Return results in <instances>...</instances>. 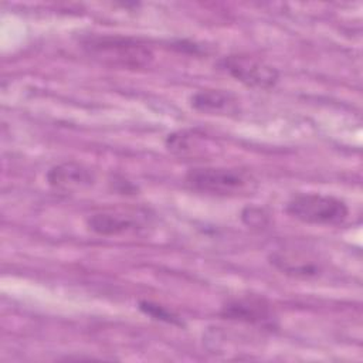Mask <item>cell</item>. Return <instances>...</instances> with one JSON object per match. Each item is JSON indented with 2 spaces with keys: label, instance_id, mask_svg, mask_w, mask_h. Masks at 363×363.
Wrapping results in <instances>:
<instances>
[{
  "label": "cell",
  "instance_id": "6da1fadb",
  "mask_svg": "<svg viewBox=\"0 0 363 363\" xmlns=\"http://www.w3.org/2000/svg\"><path fill=\"white\" fill-rule=\"evenodd\" d=\"M88 55L101 62L129 69L147 67L153 60L152 50L142 41L122 35H88L82 40Z\"/></svg>",
  "mask_w": 363,
  "mask_h": 363
},
{
  "label": "cell",
  "instance_id": "7a4b0ae2",
  "mask_svg": "<svg viewBox=\"0 0 363 363\" xmlns=\"http://www.w3.org/2000/svg\"><path fill=\"white\" fill-rule=\"evenodd\" d=\"M184 182L194 191L221 197L247 196L257 189L254 176L237 167H194L186 173Z\"/></svg>",
  "mask_w": 363,
  "mask_h": 363
},
{
  "label": "cell",
  "instance_id": "3957f363",
  "mask_svg": "<svg viewBox=\"0 0 363 363\" xmlns=\"http://www.w3.org/2000/svg\"><path fill=\"white\" fill-rule=\"evenodd\" d=\"M285 211L292 218L313 225H337L349 216V207L342 199L320 193L292 196L285 206Z\"/></svg>",
  "mask_w": 363,
  "mask_h": 363
},
{
  "label": "cell",
  "instance_id": "277c9868",
  "mask_svg": "<svg viewBox=\"0 0 363 363\" xmlns=\"http://www.w3.org/2000/svg\"><path fill=\"white\" fill-rule=\"evenodd\" d=\"M217 67L235 81L255 89H269L275 86L279 78L275 67L248 54L225 55L217 61Z\"/></svg>",
  "mask_w": 363,
  "mask_h": 363
},
{
  "label": "cell",
  "instance_id": "5b68a950",
  "mask_svg": "<svg viewBox=\"0 0 363 363\" xmlns=\"http://www.w3.org/2000/svg\"><path fill=\"white\" fill-rule=\"evenodd\" d=\"M271 265L292 278L312 279L323 274L322 261L306 250L281 248L269 254Z\"/></svg>",
  "mask_w": 363,
  "mask_h": 363
},
{
  "label": "cell",
  "instance_id": "8992f818",
  "mask_svg": "<svg viewBox=\"0 0 363 363\" xmlns=\"http://www.w3.org/2000/svg\"><path fill=\"white\" fill-rule=\"evenodd\" d=\"M146 213L123 211V210H105L94 213L86 218V227L104 237L121 235L129 231L142 228Z\"/></svg>",
  "mask_w": 363,
  "mask_h": 363
},
{
  "label": "cell",
  "instance_id": "52a82bcc",
  "mask_svg": "<svg viewBox=\"0 0 363 363\" xmlns=\"http://www.w3.org/2000/svg\"><path fill=\"white\" fill-rule=\"evenodd\" d=\"M45 179L52 189L69 193L91 187L96 180V174L91 167L85 166L84 163L62 162L50 167Z\"/></svg>",
  "mask_w": 363,
  "mask_h": 363
},
{
  "label": "cell",
  "instance_id": "ba28073f",
  "mask_svg": "<svg viewBox=\"0 0 363 363\" xmlns=\"http://www.w3.org/2000/svg\"><path fill=\"white\" fill-rule=\"evenodd\" d=\"M220 313L224 319L251 325H269L274 319L268 302L254 296L230 299L221 306Z\"/></svg>",
  "mask_w": 363,
  "mask_h": 363
},
{
  "label": "cell",
  "instance_id": "9c48e42d",
  "mask_svg": "<svg viewBox=\"0 0 363 363\" xmlns=\"http://www.w3.org/2000/svg\"><path fill=\"white\" fill-rule=\"evenodd\" d=\"M190 105L204 113H234L238 108V99L228 91L200 89L190 96Z\"/></svg>",
  "mask_w": 363,
  "mask_h": 363
},
{
  "label": "cell",
  "instance_id": "30bf717a",
  "mask_svg": "<svg viewBox=\"0 0 363 363\" xmlns=\"http://www.w3.org/2000/svg\"><path fill=\"white\" fill-rule=\"evenodd\" d=\"M139 309L155 319H159V320H163L167 323H173V325H182L179 316L162 305H157V303H153L149 301H142V302H139Z\"/></svg>",
  "mask_w": 363,
  "mask_h": 363
},
{
  "label": "cell",
  "instance_id": "8fae6325",
  "mask_svg": "<svg viewBox=\"0 0 363 363\" xmlns=\"http://www.w3.org/2000/svg\"><path fill=\"white\" fill-rule=\"evenodd\" d=\"M241 218L248 227L254 228H262L269 223L268 213L261 207H245L241 213Z\"/></svg>",
  "mask_w": 363,
  "mask_h": 363
}]
</instances>
